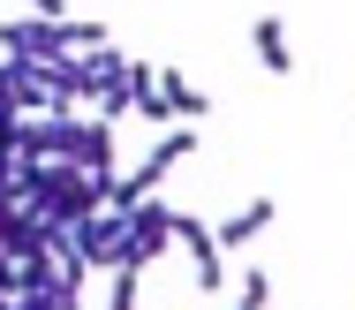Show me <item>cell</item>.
I'll return each instance as SVG.
<instances>
[{
	"mask_svg": "<svg viewBox=\"0 0 355 310\" xmlns=\"http://www.w3.org/2000/svg\"><path fill=\"white\" fill-rule=\"evenodd\" d=\"M69 166H83V174H114V129L106 121H69Z\"/></svg>",
	"mask_w": 355,
	"mask_h": 310,
	"instance_id": "obj_3",
	"label": "cell"
},
{
	"mask_svg": "<svg viewBox=\"0 0 355 310\" xmlns=\"http://www.w3.org/2000/svg\"><path fill=\"white\" fill-rule=\"evenodd\" d=\"M0 106H8V114H38V106H46L38 61H0Z\"/></svg>",
	"mask_w": 355,
	"mask_h": 310,
	"instance_id": "obj_4",
	"label": "cell"
},
{
	"mask_svg": "<svg viewBox=\"0 0 355 310\" xmlns=\"http://www.w3.org/2000/svg\"><path fill=\"white\" fill-rule=\"evenodd\" d=\"M159 98H166V114H174V121H205V114H212V98H205V91H197V83L189 76H174V69H159Z\"/></svg>",
	"mask_w": 355,
	"mask_h": 310,
	"instance_id": "obj_7",
	"label": "cell"
},
{
	"mask_svg": "<svg viewBox=\"0 0 355 310\" xmlns=\"http://www.w3.org/2000/svg\"><path fill=\"white\" fill-rule=\"evenodd\" d=\"M166 234L189 250V265H197V288H205V295H219V288H227V250L212 242V227H205L197 212H174V220H166Z\"/></svg>",
	"mask_w": 355,
	"mask_h": 310,
	"instance_id": "obj_1",
	"label": "cell"
},
{
	"mask_svg": "<svg viewBox=\"0 0 355 310\" xmlns=\"http://www.w3.org/2000/svg\"><path fill=\"white\" fill-rule=\"evenodd\" d=\"M144 303V273H137V265H114V303H106V310H137Z\"/></svg>",
	"mask_w": 355,
	"mask_h": 310,
	"instance_id": "obj_8",
	"label": "cell"
},
{
	"mask_svg": "<svg viewBox=\"0 0 355 310\" xmlns=\"http://www.w3.org/2000/svg\"><path fill=\"white\" fill-rule=\"evenodd\" d=\"M0 53H8V61H61V53H69V23H53V15L0 23Z\"/></svg>",
	"mask_w": 355,
	"mask_h": 310,
	"instance_id": "obj_2",
	"label": "cell"
},
{
	"mask_svg": "<svg viewBox=\"0 0 355 310\" xmlns=\"http://www.w3.org/2000/svg\"><path fill=\"white\" fill-rule=\"evenodd\" d=\"M38 15H53V23H69V0H31Z\"/></svg>",
	"mask_w": 355,
	"mask_h": 310,
	"instance_id": "obj_10",
	"label": "cell"
},
{
	"mask_svg": "<svg viewBox=\"0 0 355 310\" xmlns=\"http://www.w3.org/2000/svg\"><path fill=\"white\" fill-rule=\"evenodd\" d=\"M250 46H257V61H265L272 76H295V46H287L280 15H257V23H250Z\"/></svg>",
	"mask_w": 355,
	"mask_h": 310,
	"instance_id": "obj_6",
	"label": "cell"
},
{
	"mask_svg": "<svg viewBox=\"0 0 355 310\" xmlns=\"http://www.w3.org/2000/svg\"><path fill=\"white\" fill-rule=\"evenodd\" d=\"M272 212H280V205H272V197H250V205H242V212H234V220H219V227H212V242H219V250H250V242H257V234L272 227Z\"/></svg>",
	"mask_w": 355,
	"mask_h": 310,
	"instance_id": "obj_5",
	"label": "cell"
},
{
	"mask_svg": "<svg viewBox=\"0 0 355 310\" xmlns=\"http://www.w3.org/2000/svg\"><path fill=\"white\" fill-rule=\"evenodd\" d=\"M265 303H272V273H250L242 295H234V310H265Z\"/></svg>",
	"mask_w": 355,
	"mask_h": 310,
	"instance_id": "obj_9",
	"label": "cell"
}]
</instances>
